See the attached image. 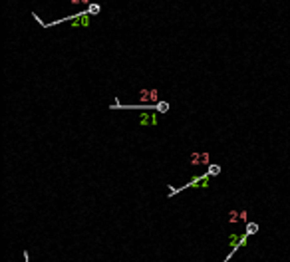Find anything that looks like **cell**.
Masks as SVG:
<instances>
[{"label":"cell","instance_id":"obj_6","mask_svg":"<svg viewBox=\"0 0 290 262\" xmlns=\"http://www.w3.org/2000/svg\"><path fill=\"white\" fill-rule=\"evenodd\" d=\"M219 171H221L219 165H211V167H209V175H211V177H213V175H219Z\"/></svg>","mask_w":290,"mask_h":262},{"label":"cell","instance_id":"obj_1","mask_svg":"<svg viewBox=\"0 0 290 262\" xmlns=\"http://www.w3.org/2000/svg\"><path fill=\"white\" fill-rule=\"evenodd\" d=\"M70 24L72 28H80V26H89L92 24V16L89 12H78L76 16H70V18H62V20H54V22H48V24H42V26H56V24Z\"/></svg>","mask_w":290,"mask_h":262},{"label":"cell","instance_id":"obj_2","mask_svg":"<svg viewBox=\"0 0 290 262\" xmlns=\"http://www.w3.org/2000/svg\"><path fill=\"white\" fill-rule=\"evenodd\" d=\"M209 177H211L209 173L201 175V177H195L191 183H187L185 187H181V189H205V187H209ZM181 189H173V191H171V195H173V193H179Z\"/></svg>","mask_w":290,"mask_h":262},{"label":"cell","instance_id":"obj_5","mask_svg":"<svg viewBox=\"0 0 290 262\" xmlns=\"http://www.w3.org/2000/svg\"><path fill=\"white\" fill-rule=\"evenodd\" d=\"M256 230H259V225H254V222H249V225H246V232H249V234L256 232Z\"/></svg>","mask_w":290,"mask_h":262},{"label":"cell","instance_id":"obj_4","mask_svg":"<svg viewBox=\"0 0 290 262\" xmlns=\"http://www.w3.org/2000/svg\"><path fill=\"white\" fill-rule=\"evenodd\" d=\"M155 109H157L159 113H165V111L169 109V103H167V101H159L157 105H155Z\"/></svg>","mask_w":290,"mask_h":262},{"label":"cell","instance_id":"obj_3","mask_svg":"<svg viewBox=\"0 0 290 262\" xmlns=\"http://www.w3.org/2000/svg\"><path fill=\"white\" fill-rule=\"evenodd\" d=\"M157 123H159L157 113H153V111H143V113H139V125H157Z\"/></svg>","mask_w":290,"mask_h":262},{"label":"cell","instance_id":"obj_7","mask_svg":"<svg viewBox=\"0 0 290 262\" xmlns=\"http://www.w3.org/2000/svg\"><path fill=\"white\" fill-rule=\"evenodd\" d=\"M88 12H89V14H98V12H99V6H98V4H89V10H88Z\"/></svg>","mask_w":290,"mask_h":262}]
</instances>
